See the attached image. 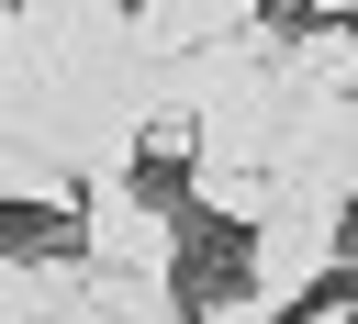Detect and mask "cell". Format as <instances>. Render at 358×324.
Returning <instances> with one entry per match:
<instances>
[{
  "instance_id": "6da1fadb",
  "label": "cell",
  "mask_w": 358,
  "mask_h": 324,
  "mask_svg": "<svg viewBox=\"0 0 358 324\" xmlns=\"http://www.w3.org/2000/svg\"><path fill=\"white\" fill-rule=\"evenodd\" d=\"M347 268V190H280L268 201V223L246 235V302H268L280 324H291V302H313L324 279Z\"/></svg>"
},
{
  "instance_id": "3957f363",
  "label": "cell",
  "mask_w": 358,
  "mask_h": 324,
  "mask_svg": "<svg viewBox=\"0 0 358 324\" xmlns=\"http://www.w3.org/2000/svg\"><path fill=\"white\" fill-rule=\"evenodd\" d=\"M123 22H134V56H145V67H179V56L235 45V34H246V11H235V0H157V11H123Z\"/></svg>"
},
{
  "instance_id": "7a4b0ae2",
  "label": "cell",
  "mask_w": 358,
  "mask_h": 324,
  "mask_svg": "<svg viewBox=\"0 0 358 324\" xmlns=\"http://www.w3.org/2000/svg\"><path fill=\"white\" fill-rule=\"evenodd\" d=\"M78 257L112 268V279H168L179 290V212L145 201V190H112V201H78Z\"/></svg>"
},
{
  "instance_id": "5b68a950",
  "label": "cell",
  "mask_w": 358,
  "mask_h": 324,
  "mask_svg": "<svg viewBox=\"0 0 358 324\" xmlns=\"http://www.w3.org/2000/svg\"><path fill=\"white\" fill-rule=\"evenodd\" d=\"M347 201H358V179H347Z\"/></svg>"
},
{
  "instance_id": "277c9868",
  "label": "cell",
  "mask_w": 358,
  "mask_h": 324,
  "mask_svg": "<svg viewBox=\"0 0 358 324\" xmlns=\"http://www.w3.org/2000/svg\"><path fill=\"white\" fill-rule=\"evenodd\" d=\"M34 324H101V313H90V302H56V313H34Z\"/></svg>"
}]
</instances>
